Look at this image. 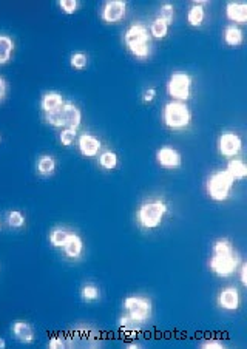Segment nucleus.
Masks as SVG:
<instances>
[{
    "instance_id": "obj_1",
    "label": "nucleus",
    "mask_w": 247,
    "mask_h": 349,
    "mask_svg": "<svg viewBox=\"0 0 247 349\" xmlns=\"http://www.w3.org/2000/svg\"><path fill=\"white\" fill-rule=\"evenodd\" d=\"M240 263L241 257L235 251L232 241L227 238H220L213 243L212 257L209 260V268L213 274L221 278H229L237 272Z\"/></svg>"
},
{
    "instance_id": "obj_2",
    "label": "nucleus",
    "mask_w": 247,
    "mask_h": 349,
    "mask_svg": "<svg viewBox=\"0 0 247 349\" xmlns=\"http://www.w3.org/2000/svg\"><path fill=\"white\" fill-rule=\"evenodd\" d=\"M124 42L130 53L133 54L136 59H147L152 54V36L148 32V28L142 22H135L131 23L130 28L125 31L124 34Z\"/></svg>"
},
{
    "instance_id": "obj_3",
    "label": "nucleus",
    "mask_w": 247,
    "mask_h": 349,
    "mask_svg": "<svg viewBox=\"0 0 247 349\" xmlns=\"http://www.w3.org/2000/svg\"><path fill=\"white\" fill-rule=\"evenodd\" d=\"M162 121L170 130L187 128L192 122V110L187 105V102H167L162 110Z\"/></svg>"
},
{
    "instance_id": "obj_4",
    "label": "nucleus",
    "mask_w": 247,
    "mask_h": 349,
    "mask_svg": "<svg viewBox=\"0 0 247 349\" xmlns=\"http://www.w3.org/2000/svg\"><path fill=\"white\" fill-rule=\"evenodd\" d=\"M234 184H235V179L226 169L217 170L207 179V195L213 201H218V203L226 201L230 192H232Z\"/></svg>"
},
{
    "instance_id": "obj_5",
    "label": "nucleus",
    "mask_w": 247,
    "mask_h": 349,
    "mask_svg": "<svg viewBox=\"0 0 247 349\" xmlns=\"http://www.w3.org/2000/svg\"><path fill=\"white\" fill-rule=\"evenodd\" d=\"M167 213V204L162 199L145 201L138 209V221L144 229H156Z\"/></svg>"
},
{
    "instance_id": "obj_6",
    "label": "nucleus",
    "mask_w": 247,
    "mask_h": 349,
    "mask_svg": "<svg viewBox=\"0 0 247 349\" xmlns=\"http://www.w3.org/2000/svg\"><path fill=\"white\" fill-rule=\"evenodd\" d=\"M124 309L127 311V315H130L135 322L144 325L152 317L153 305L150 302V298H147L144 295H128L124 300Z\"/></svg>"
},
{
    "instance_id": "obj_7",
    "label": "nucleus",
    "mask_w": 247,
    "mask_h": 349,
    "mask_svg": "<svg viewBox=\"0 0 247 349\" xmlns=\"http://www.w3.org/2000/svg\"><path fill=\"white\" fill-rule=\"evenodd\" d=\"M167 93L173 101L186 102L192 93V77L186 71L172 73L167 82Z\"/></svg>"
},
{
    "instance_id": "obj_8",
    "label": "nucleus",
    "mask_w": 247,
    "mask_h": 349,
    "mask_svg": "<svg viewBox=\"0 0 247 349\" xmlns=\"http://www.w3.org/2000/svg\"><path fill=\"white\" fill-rule=\"evenodd\" d=\"M243 147L241 138L234 131H224L218 139V150L226 158H235Z\"/></svg>"
},
{
    "instance_id": "obj_9",
    "label": "nucleus",
    "mask_w": 247,
    "mask_h": 349,
    "mask_svg": "<svg viewBox=\"0 0 247 349\" xmlns=\"http://www.w3.org/2000/svg\"><path fill=\"white\" fill-rule=\"evenodd\" d=\"M127 14V3L124 0H108L101 8V17L107 23H118Z\"/></svg>"
},
{
    "instance_id": "obj_10",
    "label": "nucleus",
    "mask_w": 247,
    "mask_h": 349,
    "mask_svg": "<svg viewBox=\"0 0 247 349\" xmlns=\"http://www.w3.org/2000/svg\"><path fill=\"white\" fill-rule=\"evenodd\" d=\"M156 162L164 169H178L183 164V156L172 145H162L156 150Z\"/></svg>"
},
{
    "instance_id": "obj_11",
    "label": "nucleus",
    "mask_w": 247,
    "mask_h": 349,
    "mask_svg": "<svg viewBox=\"0 0 247 349\" xmlns=\"http://www.w3.org/2000/svg\"><path fill=\"white\" fill-rule=\"evenodd\" d=\"M241 303V297L237 288H224L218 294V305L224 311H237Z\"/></svg>"
},
{
    "instance_id": "obj_12",
    "label": "nucleus",
    "mask_w": 247,
    "mask_h": 349,
    "mask_svg": "<svg viewBox=\"0 0 247 349\" xmlns=\"http://www.w3.org/2000/svg\"><path fill=\"white\" fill-rule=\"evenodd\" d=\"M101 141H99L94 135H90V133H84L82 136H79L77 139V147L79 152L87 156V158H93L99 153L101 150Z\"/></svg>"
},
{
    "instance_id": "obj_13",
    "label": "nucleus",
    "mask_w": 247,
    "mask_h": 349,
    "mask_svg": "<svg viewBox=\"0 0 247 349\" xmlns=\"http://www.w3.org/2000/svg\"><path fill=\"white\" fill-rule=\"evenodd\" d=\"M226 15L234 23L247 22V3L244 2H229L226 5Z\"/></svg>"
},
{
    "instance_id": "obj_14",
    "label": "nucleus",
    "mask_w": 247,
    "mask_h": 349,
    "mask_svg": "<svg viewBox=\"0 0 247 349\" xmlns=\"http://www.w3.org/2000/svg\"><path fill=\"white\" fill-rule=\"evenodd\" d=\"M63 249V254L67 255L68 258H79L82 255V251H84V243H82V238L77 235V234H73V232H70L68 234V238L67 241H65V244L62 246Z\"/></svg>"
},
{
    "instance_id": "obj_15",
    "label": "nucleus",
    "mask_w": 247,
    "mask_h": 349,
    "mask_svg": "<svg viewBox=\"0 0 247 349\" xmlns=\"http://www.w3.org/2000/svg\"><path fill=\"white\" fill-rule=\"evenodd\" d=\"M65 105L63 97L60 93L57 91H48L42 96L40 99V107L45 113H53V111H59L62 110V107Z\"/></svg>"
},
{
    "instance_id": "obj_16",
    "label": "nucleus",
    "mask_w": 247,
    "mask_h": 349,
    "mask_svg": "<svg viewBox=\"0 0 247 349\" xmlns=\"http://www.w3.org/2000/svg\"><path fill=\"white\" fill-rule=\"evenodd\" d=\"M62 113H63V119H65V128H73L77 131V128L82 122V113H80L79 107H76L74 104H65L62 107Z\"/></svg>"
},
{
    "instance_id": "obj_17",
    "label": "nucleus",
    "mask_w": 247,
    "mask_h": 349,
    "mask_svg": "<svg viewBox=\"0 0 247 349\" xmlns=\"http://www.w3.org/2000/svg\"><path fill=\"white\" fill-rule=\"evenodd\" d=\"M12 332H14L15 339H17L19 342H22V343H31L32 340H34V331H32L29 323H26L23 320L14 322Z\"/></svg>"
},
{
    "instance_id": "obj_18",
    "label": "nucleus",
    "mask_w": 247,
    "mask_h": 349,
    "mask_svg": "<svg viewBox=\"0 0 247 349\" xmlns=\"http://www.w3.org/2000/svg\"><path fill=\"white\" fill-rule=\"evenodd\" d=\"M244 40V34H243V29L240 26H227L224 29V42L229 45V46H238L241 45Z\"/></svg>"
},
{
    "instance_id": "obj_19",
    "label": "nucleus",
    "mask_w": 247,
    "mask_h": 349,
    "mask_svg": "<svg viewBox=\"0 0 247 349\" xmlns=\"http://www.w3.org/2000/svg\"><path fill=\"white\" fill-rule=\"evenodd\" d=\"M226 170L232 175V178L235 181H241L247 176V165L243 159H232L229 161Z\"/></svg>"
},
{
    "instance_id": "obj_20",
    "label": "nucleus",
    "mask_w": 247,
    "mask_h": 349,
    "mask_svg": "<svg viewBox=\"0 0 247 349\" xmlns=\"http://www.w3.org/2000/svg\"><path fill=\"white\" fill-rule=\"evenodd\" d=\"M14 51V40L6 36V34H0V65H5Z\"/></svg>"
},
{
    "instance_id": "obj_21",
    "label": "nucleus",
    "mask_w": 247,
    "mask_h": 349,
    "mask_svg": "<svg viewBox=\"0 0 247 349\" xmlns=\"http://www.w3.org/2000/svg\"><path fill=\"white\" fill-rule=\"evenodd\" d=\"M206 17V9L203 3H193L187 12V20L192 26H200L204 22Z\"/></svg>"
},
{
    "instance_id": "obj_22",
    "label": "nucleus",
    "mask_w": 247,
    "mask_h": 349,
    "mask_svg": "<svg viewBox=\"0 0 247 349\" xmlns=\"http://www.w3.org/2000/svg\"><path fill=\"white\" fill-rule=\"evenodd\" d=\"M56 170V159L51 155H42L37 159V172L43 176L53 175Z\"/></svg>"
},
{
    "instance_id": "obj_23",
    "label": "nucleus",
    "mask_w": 247,
    "mask_h": 349,
    "mask_svg": "<svg viewBox=\"0 0 247 349\" xmlns=\"http://www.w3.org/2000/svg\"><path fill=\"white\" fill-rule=\"evenodd\" d=\"M148 32H150V36L155 37V39H164L169 34V23L164 22L159 17H156L150 23V26H148Z\"/></svg>"
},
{
    "instance_id": "obj_24",
    "label": "nucleus",
    "mask_w": 247,
    "mask_h": 349,
    "mask_svg": "<svg viewBox=\"0 0 247 349\" xmlns=\"http://www.w3.org/2000/svg\"><path fill=\"white\" fill-rule=\"evenodd\" d=\"M118 155L111 152V150H107V152H102L101 155H99V165H101L102 169L105 170H114L118 167Z\"/></svg>"
},
{
    "instance_id": "obj_25",
    "label": "nucleus",
    "mask_w": 247,
    "mask_h": 349,
    "mask_svg": "<svg viewBox=\"0 0 247 349\" xmlns=\"http://www.w3.org/2000/svg\"><path fill=\"white\" fill-rule=\"evenodd\" d=\"M80 297H82V300H84V302L93 303V302L99 300V297H101V291H99V288L96 285L87 283L80 289Z\"/></svg>"
},
{
    "instance_id": "obj_26",
    "label": "nucleus",
    "mask_w": 247,
    "mask_h": 349,
    "mask_svg": "<svg viewBox=\"0 0 247 349\" xmlns=\"http://www.w3.org/2000/svg\"><path fill=\"white\" fill-rule=\"evenodd\" d=\"M68 234H70V232L67 229L54 227L51 232H49V241H51V244L56 246V247H62L65 244V241H67V238H68Z\"/></svg>"
},
{
    "instance_id": "obj_27",
    "label": "nucleus",
    "mask_w": 247,
    "mask_h": 349,
    "mask_svg": "<svg viewBox=\"0 0 247 349\" xmlns=\"http://www.w3.org/2000/svg\"><path fill=\"white\" fill-rule=\"evenodd\" d=\"M119 326L122 329V332H125V334H136L138 329H139V323L135 322L133 319L130 317V315H122V317L119 319Z\"/></svg>"
},
{
    "instance_id": "obj_28",
    "label": "nucleus",
    "mask_w": 247,
    "mask_h": 349,
    "mask_svg": "<svg viewBox=\"0 0 247 349\" xmlns=\"http://www.w3.org/2000/svg\"><path fill=\"white\" fill-rule=\"evenodd\" d=\"M6 223H8V226L12 227V229H20V227H23V224H25L23 213H22L20 210H11V212H8V215H6Z\"/></svg>"
},
{
    "instance_id": "obj_29",
    "label": "nucleus",
    "mask_w": 247,
    "mask_h": 349,
    "mask_svg": "<svg viewBox=\"0 0 247 349\" xmlns=\"http://www.w3.org/2000/svg\"><path fill=\"white\" fill-rule=\"evenodd\" d=\"M175 6L172 5V3H169V2H166V3H162L161 5V8H159V14H158V17L159 19H162L164 22H167L169 25L175 20Z\"/></svg>"
},
{
    "instance_id": "obj_30",
    "label": "nucleus",
    "mask_w": 247,
    "mask_h": 349,
    "mask_svg": "<svg viewBox=\"0 0 247 349\" xmlns=\"http://www.w3.org/2000/svg\"><path fill=\"white\" fill-rule=\"evenodd\" d=\"M45 121L53 127H63L65 128V119H63L62 110L53 111V113H45Z\"/></svg>"
},
{
    "instance_id": "obj_31",
    "label": "nucleus",
    "mask_w": 247,
    "mask_h": 349,
    "mask_svg": "<svg viewBox=\"0 0 247 349\" xmlns=\"http://www.w3.org/2000/svg\"><path fill=\"white\" fill-rule=\"evenodd\" d=\"M88 63V56L85 53H74L70 57V65L73 66L74 70H82L85 68Z\"/></svg>"
},
{
    "instance_id": "obj_32",
    "label": "nucleus",
    "mask_w": 247,
    "mask_h": 349,
    "mask_svg": "<svg viewBox=\"0 0 247 349\" xmlns=\"http://www.w3.org/2000/svg\"><path fill=\"white\" fill-rule=\"evenodd\" d=\"M60 144L65 145V147H68L74 142V138H76V130L73 128H63L62 133H60Z\"/></svg>"
},
{
    "instance_id": "obj_33",
    "label": "nucleus",
    "mask_w": 247,
    "mask_h": 349,
    "mask_svg": "<svg viewBox=\"0 0 247 349\" xmlns=\"http://www.w3.org/2000/svg\"><path fill=\"white\" fill-rule=\"evenodd\" d=\"M59 6H60V9H62L63 12L73 14V12L79 8V2H77V0H60Z\"/></svg>"
},
{
    "instance_id": "obj_34",
    "label": "nucleus",
    "mask_w": 247,
    "mask_h": 349,
    "mask_svg": "<svg viewBox=\"0 0 247 349\" xmlns=\"http://www.w3.org/2000/svg\"><path fill=\"white\" fill-rule=\"evenodd\" d=\"M201 349H224L226 345L221 342V340H217V339H209V340H204L201 345H200Z\"/></svg>"
},
{
    "instance_id": "obj_35",
    "label": "nucleus",
    "mask_w": 247,
    "mask_h": 349,
    "mask_svg": "<svg viewBox=\"0 0 247 349\" xmlns=\"http://www.w3.org/2000/svg\"><path fill=\"white\" fill-rule=\"evenodd\" d=\"M48 348H49V349H62V348H65V340H63V337H60V336L51 337V339L48 340Z\"/></svg>"
},
{
    "instance_id": "obj_36",
    "label": "nucleus",
    "mask_w": 247,
    "mask_h": 349,
    "mask_svg": "<svg viewBox=\"0 0 247 349\" xmlns=\"http://www.w3.org/2000/svg\"><path fill=\"white\" fill-rule=\"evenodd\" d=\"M155 97H156V88H155V87H148V88L142 93V101H144L145 104L153 102Z\"/></svg>"
},
{
    "instance_id": "obj_37",
    "label": "nucleus",
    "mask_w": 247,
    "mask_h": 349,
    "mask_svg": "<svg viewBox=\"0 0 247 349\" xmlns=\"http://www.w3.org/2000/svg\"><path fill=\"white\" fill-rule=\"evenodd\" d=\"M6 91H8V84H6V80L2 76H0V102H2L3 99H5Z\"/></svg>"
},
{
    "instance_id": "obj_38",
    "label": "nucleus",
    "mask_w": 247,
    "mask_h": 349,
    "mask_svg": "<svg viewBox=\"0 0 247 349\" xmlns=\"http://www.w3.org/2000/svg\"><path fill=\"white\" fill-rule=\"evenodd\" d=\"M240 278H241V283H243V286H247V264H246V263H241Z\"/></svg>"
},
{
    "instance_id": "obj_39",
    "label": "nucleus",
    "mask_w": 247,
    "mask_h": 349,
    "mask_svg": "<svg viewBox=\"0 0 247 349\" xmlns=\"http://www.w3.org/2000/svg\"><path fill=\"white\" fill-rule=\"evenodd\" d=\"M125 348H127V349H141L142 346H141L139 343H127Z\"/></svg>"
},
{
    "instance_id": "obj_40",
    "label": "nucleus",
    "mask_w": 247,
    "mask_h": 349,
    "mask_svg": "<svg viewBox=\"0 0 247 349\" xmlns=\"http://www.w3.org/2000/svg\"><path fill=\"white\" fill-rule=\"evenodd\" d=\"M5 348H6V342L2 337H0V349H5Z\"/></svg>"
},
{
    "instance_id": "obj_41",
    "label": "nucleus",
    "mask_w": 247,
    "mask_h": 349,
    "mask_svg": "<svg viewBox=\"0 0 247 349\" xmlns=\"http://www.w3.org/2000/svg\"><path fill=\"white\" fill-rule=\"evenodd\" d=\"M0 142H2V135H0Z\"/></svg>"
},
{
    "instance_id": "obj_42",
    "label": "nucleus",
    "mask_w": 247,
    "mask_h": 349,
    "mask_svg": "<svg viewBox=\"0 0 247 349\" xmlns=\"http://www.w3.org/2000/svg\"><path fill=\"white\" fill-rule=\"evenodd\" d=\"M0 229H2V223H0Z\"/></svg>"
}]
</instances>
